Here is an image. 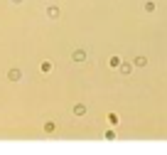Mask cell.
<instances>
[{
  "label": "cell",
  "instance_id": "obj_5",
  "mask_svg": "<svg viewBox=\"0 0 167 155\" xmlns=\"http://www.w3.org/2000/svg\"><path fill=\"white\" fill-rule=\"evenodd\" d=\"M47 13H49V17H59V7H49Z\"/></svg>",
  "mask_w": 167,
  "mask_h": 155
},
{
  "label": "cell",
  "instance_id": "obj_6",
  "mask_svg": "<svg viewBox=\"0 0 167 155\" xmlns=\"http://www.w3.org/2000/svg\"><path fill=\"white\" fill-rule=\"evenodd\" d=\"M145 64H148V59H145V57H138V59H135V67H145Z\"/></svg>",
  "mask_w": 167,
  "mask_h": 155
},
{
  "label": "cell",
  "instance_id": "obj_7",
  "mask_svg": "<svg viewBox=\"0 0 167 155\" xmlns=\"http://www.w3.org/2000/svg\"><path fill=\"white\" fill-rule=\"evenodd\" d=\"M13 3H22V0H13Z\"/></svg>",
  "mask_w": 167,
  "mask_h": 155
},
{
  "label": "cell",
  "instance_id": "obj_1",
  "mask_svg": "<svg viewBox=\"0 0 167 155\" xmlns=\"http://www.w3.org/2000/svg\"><path fill=\"white\" fill-rule=\"evenodd\" d=\"M84 59H86V52L76 49V52H74V62H84Z\"/></svg>",
  "mask_w": 167,
  "mask_h": 155
},
{
  "label": "cell",
  "instance_id": "obj_4",
  "mask_svg": "<svg viewBox=\"0 0 167 155\" xmlns=\"http://www.w3.org/2000/svg\"><path fill=\"white\" fill-rule=\"evenodd\" d=\"M39 69L47 74V71H52V64H49V62H42V64H39Z\"/></svg>",
  "mask_w": 167,
  "mask_h": 155
},
{
  "label": "cell",
  "instance_id": "obj_3",
  "mask_svg": "<svg viewBox=\"0 0 167 155\" xmlns=\"http://www.w3.org/2000/svg\"><path fill=\"white\" fill-rule=\"evenodd\" d=\"M74 113H76V116H84V113H86V106L76 104V106H74Z\"/></svg>",
  "mask_w": 167,
  "mask_h": 155
},
{
  "label": "cell",
  "instance_id": "obj_2",
  "mask_svg": "<svg viewBox=\"0 0 167 155\" xmlns=\"http://www.w3.org/2000/svg\"><path fill=\"white\" fill-rule=\"evenodd\" d=\"M20 76H22V74H20L17 69H13V71L7 74V79H10V81H20Z\"/></svg>",
  "mask_w": 167,
  "mask_h": 155
}]
</instances>
